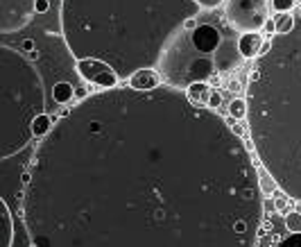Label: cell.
Listing matches in <instances>:
<instances>
[{"label": "cell", "mask_w": 301, "mask_h": 247, "mask_svg": "<svg viewBox=\"0 0 301 247\" xmlns=\"http://www.w3.org/2000/svg\"><path fill=\"white\" fill-rule=\"evenodd\" d=\"M190 41L199 55H213L222 43V34L217 32V27L209 25V23H199V27L190 34Z\"/></svg>", "instance_id": "cell-8"}, {"label": "cell", "mask_w": 301, "mask_h": 247, "mask_svg": "<svg viewBox=\"0 0 301 247\" xmlns=\"http://www.w3.org/2000/svg\"><path fill=\"white\" fill-rule=\"evenodd\" d=\"M272 200H274V211H279V213H285V211H288V204L292 202L288 193H285V190H281V189H274Z\"/></svg>", "instance_id": "cell-17"}, {"label": "cell", "mask_w": 301, "mask_h": 247, "mask_svg": "<svg viewBox=\"0 0 301 247\" xmlns=\"http://www.w3.org/2000/svg\"><path fill=\"white\" fill-rule=\"evenodd\" d=\"M263 34H265V37H269V39H272V34H276L274 19H267V23H265V27H263Z\"/></svg>", "instance_id": "cell-23"}, {"label": "cell", "mask_w": 301, "mask_h": 247, "mask_svg": "<svg viewBox=\"0 0 301 247\" xmlns=\"http://www.w3.org/2000/svg\"><path fill=\"white\" fill-rule=\"evenodd\" d=\"M227 91H231L233 95H238V93H242V86L238 79H231V82H227Z\"/></svg>", "instance_id": "cell-24"}, {"label": "cell", "mask_w": 301, "mask_h": 247, "mask_svg": "<svg viewBox=\"0 0 301 247\" xmlns=\"http://www.w3.org/2000/svg\"><path fill=\"white\" fill-rule=\"evenodd\" d=\"M54 120L57 118H53L50 114H41V116H36L34 118V123H32V134H34V138H43V136H48L50 132H53V127H54Z\"/></svg>", "instance_id": "cell-12"}, {"label": "cell", "mask_w": 301, "mask_h": 247, "mask_svg": "<svg viewBox=\"0 0 301 247\" xmlns=\"http://www.w3.org/2000/svg\"><path fill=\"white\" fill-rule=\"evenodd\" d=\"M227 120H229V125H231V127H233V132H236L238 136H242V138L247 136V130H245L247 125H240V120H236V118H231V116L227 118Z\"/></svg>", "instance_id": "cell-22"}, {"label": "cell", "mask_w": 301, "mask_h": 247, "mask_svg": "<svg viewBox=\"0 0 301 247\" xmlns=\"http://www.w3.org/2000/svg\"><path fill=\"white\" fill-rule=\"evenodd\" d=\"M197 2H199V7H202L204 12H213L217 7L227 5V0H197Z\"/></svg>", "instance_id": "cell-21"}, {"label": "cell", "mask_w": 301, "mask_h": 247, "mask_svg": "<svg viewBox=\"0 0 301 247\" xmlns=\"http://www.w3.org/2000/svg\"><path fill=\"white\" fill-rule=\"evenodd\" d=\"M297 16H299V19H301V5H299V12H297Z\"/></svg>", "instance_id": "cell-27"}, {"label": "cell", "mask_w": 301, "mask_h": 247, "mask_svg": "<svg viewBox=\"0 0 301 247\" xmlns=\"http://www.w3.org/2000/svg\"><path fill=\"white\" fill-rule=\"evenodd\" d=\"M297 2H301V0H297Z\"/></svg>", "instance_id": "cell-28"}, {"label": "cell", "mask_w": 301, "mask_h": 247, "mask_svg": "<svg viewBox=\"0 0 301 247\" xmlns=\"http://www.w3.org/2000/svg\"><path fill=\"white\" fill-rule=\"evenodd\" d=\"M20 48H23V50H25V52H32V50H34V41H32V39H25V41H23V46H20Z\"/></svg>", "instance_id": "cell-26"}, {"label": "cell", "mask_w": 301, "mask_h": 247, "mask_svg": "<svg viewBox=\"0 0 301 247\" xmlns=\"http://www.w3.org/2000/svg\"><path fill=\"white\" fill-rule=\"evenodd\" d=\"M211 86L204 82V79H197V82H190L186 86V93H188V98L193 100L195 104H204L206 107V95H209Z\"/></svg>", "instance_id": "cell-13"}, {"label": "cell", "mask_w": 301, "mask_h": 247, "mask_svg": "<svg viewBox=\"0 0 301 247\" xmlns=\"http://www.w3.org/2000/svg\"><path fill=\"white\" fill-rule=\"evenodd\" d=\"M224 19L240 34L263 32L269 19V2L267 0H227Z\"/></svg>", "instance_id": "cell-5"}, {"label": "cell", "mask_w": 301, "mask_h": 247, "mask_svg": "<svg viewBox=\"0 0 301 247\" xmlns=\"http://www.w3.org/2000/svg\"><path fill=\"white\" fill-rule=\"evenodd\" d=\"M197 0H61V34L72 59H100L127 79L159 68L183 43Z\"/></svg>", "instance_id": "cell-2"}, {"label": "cell", "mask_w": 301, "mask_h": 247, "mask_svg": "<svg viewBox=\"0 0 301 247\" xmlns=\"http://www.w3.org/2000/svg\"><path fill=\"white\" fill-rule=\"evenodd\" d=\"M274 23H276V34H288L295 30L297 20L292 19L290 12H283V14H276L274 16Z\"/></svg>", "instance_id": "cell-16"}, {"label": "cell", "mask_w": 301, "mask_h": 247, "mask_svg": "<svg viewBox=\"0 0 301 247\" xmlns=\"http://www.w3.org/2000/svg\"><path fill=\"white\" fill-rule=\"evenodd\" d=\"M247 111H249L247 98H240V95H236L227 107V114L231 118H236V120H247Z\"/></svg>", "instance_id": "cell-15"}, {"label": "cell", "mask_w": 301, "mask_h": 247, "mask_svg": "<svg viewBox=\"0 0 301 247\" xmlns=\"http://www.w3.org/2000/svg\"><path fill=\"white\" fill-rule=\"evenodd\" d=\"M53 95H54V102L57 104H71L72 98H75V89H72V84H68V82H57L53 89Z\"/></svg>", "instance_id": "cell-14"}, {"label": "cell", "mask_w": 301, "mask_h": 247, "mask_svg": "<svg viewBox=\"0 0 301 247\" xmlns=\"http://www.w3.org/2000/svg\"><path fill=\"white\" fill-rule=\"evenodd\" d=\"M50 9V0H36V14H46Z\"/></svg>", "instance_id": "cell-25"}, {"label": "cell", "mask_w": 301, "mask_h": 247, "mask_svg": "<svg viewBox=\"0 0 301 247\" xmlns=\"http://www.w3.org/2000/svg\"><path fill=\"white\" fill-rule=\"evenodd\" d=\"M161 84H163V82H161V75H159L157 68H143V71L134 73V75L127 79V86L138 89V91H152V89H159Z\"/></svg>", "instance_id": "cell-10"}, {"label": "cell", "mask_w": 301, "mask_h": 247, "mask_svg": "<svg viewBox=\"0 0 301 247\" xmlns=\"http://www.w3.org/2000/svg\"><path fill=\"white\" fill-rule=\"evenodd\" d=\"M245 98L258 161L301 204V19L292 32L274 34L269 50L254 59Z\"/></svg>", "instance_id": "cell-3"}, {"label": "cell", "mask_w": 301, "mask_h": 247, "mask_svg": "<svg viewBox=\"0 0 301 247\" xmlns=\"http://www.w3.org/2000/svg\"><path fill=\"white\" fill-rule=\"evenodd\" d=\"M0 229H2V247H12V236H14V220H12V211L7 207L5 200H0Z\"/></svg>", "instance_id": "cell-11"}, {"label": "cell", "mask_w": 301, "mask_h": 247, "mask_svg": "<svg viewBox=\"0 0 301 247\" xmlns=\"http://www.w3.org/2000/svg\"><path fill=\"white\" fill-rule=\"evenodd\" d=\"M36 12V0H0V32L9 34L25 27Z\"/></svg>", "instance_id": "cell-6"}, {"label": "cell", "mask_w": 301, "mask_h": 247, "mask_svg": "<svg viewBox=\"0 0 301 247\" xmlns=\"http://www.w3.org/2000/svg\"><path fill=\"white\" fill-rule=\"evenodd\" d=\"M263 43H265V34L263 32H249V34H240L238 39V55L242 59H256L263 50Z\"/></svg>", "instance_id": "cell-9"}, {"label": "cell", "mask_w": 301, "mask_h": 247, "mask_svg": "<svg viewBox=\"0 0 301 247\" xmlns=\"http://www.w3.org/2000/svg\"><path fill=\"white\" fill-rule=\"evenodd\" d=\"M285 229L290 234H301V211H288L285 213Z\"/></svg>", "instance_id": "cell-18"}, {"label": "cell", "mask_w": 301, "mask_h": 247, "mask_svg": "<svg viewBox=\"0 0 301 247\" xmlns=\"http://www.w3.org/2000/svg\"><path fill=\"white\" fill-rule=\"evenodd\" d=\"M295 2L297 0H269V7H272V12L283 14V12H290L295 7Z\"/></svg>", "instance_id": "cell-20"}, {"label": "cell", "mask_w": 301, "mask_h": 247, "mask_svg": "<svg viewBox=\"0 0 301 247\" xmlns=\"http://www.w3.org/2000/svg\"><path fill=\"white\" fill-rule=\"evenodd\" d=\"M0 154L9 159L34 138L32 123L46 109L39 71L18 50L0 46Z\"/></svg>", "instance_id": "cell-4"}, {"label": "cell", "mask_w": 301, "mask_h": 247, "mask_svg": "<svg viewBox=\"0 0 301 247\" xmlns=\"http://www.w3.org/2000/svg\"><path fill=\"white\" fill-rule=\"evenodd\" d=\"M75 71L79 73V77L84 82L98 86V89H116L120 82L118 73L100 59H79L75 61Z\"/></svg>", "instance_id": "cell-7"}, {"label": "cell", "mask_w": 301, "mask_h": 247, "mask_svg": "<svg viewBox=\"0 0 301 247\" xmlns=\"http://www.w3.org/2000/svg\"><path fill=\"white\" fill-rule=\"evenodd\" d=\"M206 107L213 111H217L222 107V93L217 91V89H211L209 91V95H206Z\"/></svg>", "instance_id": "cell-19"}, {"label": "cell", "mask_w": 301, "mask_h": 247, "mask_svg": "<svg viewBox=\"0 0 301 247\" xmlns=\"http://www.w3.org/2000/svg\"><path fill=\"white\" fill-rule=\"evenodd\" d=\"M23 172L30 247H256L254 145L179 86L64 104Z\"/></svg>", "instance_id": "cell-1"}]
</instances>
